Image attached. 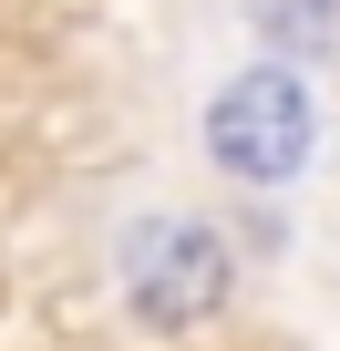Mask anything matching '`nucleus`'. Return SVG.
Returning <instances> with one entry per match:
<instances>
[{"label":"nucleus","mask_w":340,"mask_h":351,"mask_svg":"<svg viewBox=\"0 0 340 351\" xmlns=\"http://www.w3.org/2000/svg\"><path fill=\"white\" fill-rule=\"evenodd\" d=\"M124 289H134L144 320H207V310L227 300V248H217V228H196V217H144V228L124 238Z\"/></svg>","instance_id":"2"},{"label":"nucleus","mask_w":340,"mask_h":351,"mask_svg":"<svg viewBox=\"0 0 340 351\" xmlns=\"http://www.w3.org/2000/svg\"><path fill=\"white\" fill-rule=\"evenodd\" d=\"M309 145H319V104H309V83L278 73V62H248V73L207 104V155L237 176V186H289V176L309 165Z\"/></svg>","instance_id":"1"}]
</instances>
